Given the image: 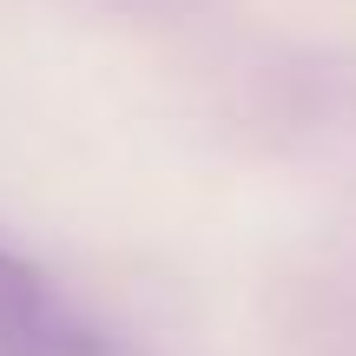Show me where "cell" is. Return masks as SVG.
I'll use <instances>...</instances> for the list:
<instances>
[{"instance_id":"obj_1","label":"cell","mask_w":356,"mask_h":356,"mask_svg":"<svg viewBox=\"0 0 356 356\" xmlns=\"http://www.w3.org/2000/svg\"><path fill=\"white\" fill-rule=\"evenodd\" d=\"M0 356H126L92 317H79L47 270L0 244Z\"/></svg>"}]
</instances>
